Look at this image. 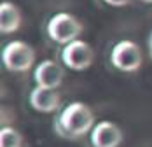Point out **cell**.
Returning <instances> with one entry per match:
<instances>
[{
  "label": "cell",
  "instance_id": "5",
  "mask_svg": "<svg viewBox=\"0 0 152 147\" xmlns=\"http://www.w3.org/2000/svg\"><path fill=\"white\" fill-rule=\"evenodd\" d=\"M61 61L66 68L75 70V72H82L88 70L94 61V51L93 47L86 40L77 39L70 44L63 46L61 49Z\"/></svg>",
  "mask_w": 152,
  "mask_h": 147
},
{
  "label": "cell",
  "instance_id": "9",
  "mask_svg": "<svg viewBox=\"0 0 152 147\" xmlns=\"http://www.w3.org/2000/svg\"><path fill=\"white\" fill-rule=\"evenodd\" d=\"M21 23H23L21 11L12 2H2L0 4V32L4 35L14 33L19 30Z\"/></svg>",
  "mask_w": 152,
  "mask_h": 147
},
{
  "label": "cell",
  "instance_id": "4",
  "mask_svg": "<svg viewBox=\"0 0 152 147\" xmlns=\"http://www.w3.org/2000/svg\"><path fill=\"white\" fill-rule=\"evenodd\" d=\"M112 65L121 72H137L142 67L143 54L137 42L133 40H121L112 47L110 53Z\"/></svg>",
  "mask_w": 152,
  "mask_h": 147
},
{
  "label": "cell",
  "instance_id": "8",
  "mask_svg": "<svg viewBox=\"0 0 152 147\" xmlns=\"http://www.w3.org/2000/svg\"><path fill=\"white\" fill-rule=\"evenodd\" d=\"M30 105L33 110L42 112V114H51L58 110L61 105V95L56 89H46V88H35L30 91Z\"/></svg>",
  "mask_w": 152,
  "mask_h": 147
},
{
  "label": "cell",
  "instance_id": "2",
  "mask_svg": "<svg viewBox=\"0 0 152 147\" xmlns=\"http://www.w3.org/2000/svg\"><path fill=\"white\" fill-rule=\"evenodd\" d=\"M82 30V23L70 12H58L47 21V35L61 46L77 40Z\"/></svg>",
  "mask_w": 152,
  "mask_h": 147
},
{
  "label": "cell",
  "instance_id": "7",
  "mask_svg": "<svg viewBox=\"0 0 152 147\" xmlns=\"http://www.w3.org/2000/svg\"><path fill=\"white\" fill-rule=\"evenodd\" d=\"M33 79L37 82L39 88L46 89H58L65 79V70L61 68V65H58L53 60H44L40 61L35 70H33Z\"/></svg>",
  "mask_w": 152,
  "mask_h": 147
},
{
  "label": "cell",
  "instance_id": "10",
  "mask_svg": "<svg viewBox=\"0 0 152 147\" xmlns=\"http://www.w3.org/2000/svg\"><path fill=\"white\" fill-rule=\"evenodd\" d=\"M0 147H23V135L12 126H2Z\"/></svg>",
  "mask_w": 152,
  "mask_h": 147
},
{
  "label": "cell",
  "instance_id": "12",
  "mask_svg": "<svg viewBox=\"0 0 152 147\" xmlns=\"http://www.w3.org/2000/svg\"><path fill=\"white\" fill-rule=\"evenodd\" d=\"M147 44H149V51H151V56H152V33L149 35V42Z\"/></svg>",
  "mask_w": 152,
  "mask_h": 147
},
{
  "label": "cell",
  "instance_id": "3",
  "mask_svg": "<svg viewBox=\"0 0 152 147\" xmlns=\"http://www.w3.org/2000/svg\"><path fill=\"white\" fill-rule=\"evenodd\" d=\"M2 63L11 72H28L35 63V51L23 40H11L2 49Z\"/></svg>",
  "mask_w": 152,
  "mask_h": 147
},
{
  "label": "cell",
  "instance_id": "13",
  "mask_svg": "<svg viewBox=\"0 0 152 147\" xmlns=\"http://www.w3.org/2000/svg\"><path fill=\"white\" fill-rule=\"evenodd\" d=\"M140 2H143V4H152V0H140Z\"/></svg>",
  "mask_w": 152,
  "mask_h": 147
},
{
  "label": "cell",
  "instance_id": "1",
  "mask_svg": "<svg viewBox=\"0 0 152 147\" xmlns=\"http://www.w3.org/2000/svg\"><path fill=\"white\" fill-rule=\"evenodd\" d=\"M94 112L84 102L68 103L54 123V132L61 138L66 140H79L80 137L88 135L94 128Z\"/></svg>",
  "mask_w": 152,
  "mask_h": 147
},
{
  "label": "cell",
  "instance_id": "11",
  "mask_svg": "<svg viewBox=\"0 0 152 147\" xmlns=\"http://www.w3.org/2000/svg\"><path fill=\"white\" fill-rule=\"evenodd\" d=\"M105 4L108 5H112V7H124V5H128L131 0H103Z\"/></svg>",
  "mask_w": 152,
  "mask_h": 147
},
{
  "label": "cell",
  "instance_id": "6",
  "mask_svg": "<svg viewBox=\"0 0 152 147\" xmlns=\"http://www.w3.org/2000/svg\"><path fill=\"white\" fill-rule=\"evenodd\" d=\"M93 147H119L124 140L121 126L114 121H100L89 133Z\"/></svg>",
  "mask_w": 152,
  "mask_h": 147
}]
</instances>
